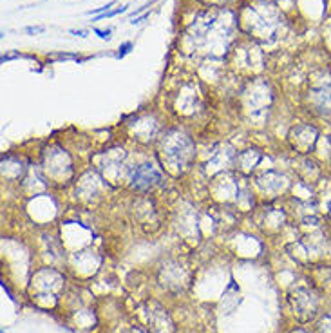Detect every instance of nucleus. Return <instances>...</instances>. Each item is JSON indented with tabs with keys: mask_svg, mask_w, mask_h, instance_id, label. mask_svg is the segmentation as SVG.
<instances>
[{
	"mask_svg": "<svg viewBox=\"0 0 331 333\" xmlns=\"http://www.w3.org/2000/svg\"><path fill=\"white\" fill-rule=\"evenodd\" d=\"M290 141L295 150L300 154H308L317 141V131L310 125H298L290 134Z\"/></svg>",
	"mask_w": 331,
	"mask_h": 333,
	"instance_id": "obj_1",
	"label": "nucleus"
},
{
	"mask_svg": "<svg viewBox=\"0 0 331 333\" xmlns=\"http://www.w3.org/2000/svg\"><path fill=\"white\" fill-rule=\"evenodd\" d=\"M159 181V174L152 168V165H143L138 168V172L134 176V187L136 188H149L156 185Z\"/></svg>",
	"mask_w": 331,
	"mask_h": 333,
	"instance_id": "obj_2",
	"label": "nucleus"
},
{
	"mask_svg": "<svg viewBox=\"0 0 331 333\" xmlns=\"http://www.w3.org/2000/svg\"><path fill=\"white\" fill-rule=\"evenodd\" d=\"M125 11H127V6H121V7H118V9L107 11V13H103V15H96L93 18V22H99V20H103V18H111V17H116V15H119V13H125Z\"/></svg>",
	"mask_w": 331,
	"mask_h": 333,
	"instance_id": "obj_3",
	"label": "nucleus"
},
{
	"mask_svg": "<svg viewBox=\"0 0 331 333\" xmlns=\"http://www.w3.org/2000/svg\"><path fill=\"white\" fill-rule=\"evenodd\" d=\"M131 49H132V42H125V44H121V46H119L118 56H119V58H123V56H125V54L131 51Z\"/></svg>",
	"mask_w": 331,
	"mask_h": 333,
	"instance_id": "obj_4",
	"label": "nucleus"
},
{
	"mask_svg": "<svg viewBox=\"0 0 331 333\" xmlns=\"http://www.w3.org/2000/svg\"><path fill=\"white\" fill-rule=\"evenodd\" d=\"M94 33L98 34L99 38H103V40H109L113 31H111V29H98V27H94Z\"/></svg>",
	"mask_w": 331,
	"mask_h": 333,
	"instance_id": "obj_5",
	"label": "nucleus"
},
{
	"mask_svg": "<svg viewBox=\"0 0 331 333\" xmlns=\"http://www.w3.org/2000/svg\"><path fill=\"white\" fill-rule=\"evenodd\" d=\"M42 31H44V27H42V26H38V27H26V33H29V34L42 33Z\"/></svg>",
	"mask_w": 331,
	"mask_h": 333,
	"instance_id": "obj_6",
	"label": "nucleus"
},
{
	"mask_svg": "<svg viewBox=\"0 0 331 333\" xmlns=\"http://www.w3.org/2000/svg\"><path fill=\"white\" fill-rule=\"evenodd\" d=\"M71 33L73 34H78V36H87V31H82V29H71Z\"/></svg>",
	"mask_w": 331,
	"mask_h": 333,
	"instance_id": "obj_7",
	"label": "nucleus"
}]
</instances>
